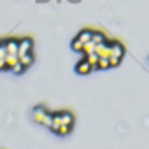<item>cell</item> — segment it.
<instances>
[{
    "label": "cell",
    "instance_id": "1",
    "mask_svg": "<svg viewBox=\"0 0 149 149\" xmlns=\"http://www.w3.org/2000/svg\"><path fill=\"white\" fill-rule=\"evenodd\" d=\"M32 119L39 125H44L47 128H51V123H53V112H47L44 107H35L32 111Z\"/></svg>",
    "mask_w": 149,
    "mask_h": 149
},
{
    "label": "cell",
    "instance_id": "2",
    "mask_svg": "<svg viewBox=\"0 0 149 149\" xmlns=\"http://www.w3.org/2000/svg\"><path fill=\"white\" fill-rule=\"evenodd\" d=\"M32 47H33L32 39H21V40H18V56L30 54L32 53Z\"/></svg>",
    "mask_w": 149,
    "mask_h": 149
},
{
    "label": "cell",
    "instance_id": "3",
    "mask_svg": "<svg viewBox=\"0 0 149 149\" xmlns=\"http://www.w3.org/2000/svg\"><path fill=\"white\" fill-rule=\"evenodd\" d=\"M123 54H125V46L118 40H112L111 42V58L123 60Z\"/></svg>",
    "mask_w": 149,
    "mask_h": 149
},
{
    "label": "cell",
    "instance_id": "4",
    "mask_svg": "<svg viewBox=\"0 0 149 149\" xmlns=\"http://www.w3.org/2000/svg\"><path fill=\"white\" fill-rule=\"evenodd\" d=\"M97 56L100 60H109L111 58V42H105V44H100L97 46Z\"/></svg>",
    "mask_w": 149,
    "mask_h": 149
},
{
    "label": "cell",
    "instance_id": "5",
    "mask_svg": "<svg viewBox=\"0 0 149 149\" xmlns=\"http://www.w3.org/2000/svg\"><path fill=\"white\" fill-rule=\"evenodd\" d=\"M76 72L79 74V76H88V74L91 72V67L86 60H79L77 65H76Z\"/></svg>",
    "mask_w": 149,
    "mask_h": 149
},
{
    "label": "cell",
    "instance_id": "6",
    "mask_svg": "<svg viewBox=\"0 0 149 149\" xmlns=\"http://www.w3.org/2000/svg\"><path fill=\"white\" fill-rule=\"evenodd\" d=\"M6 51L11 56H18V40L16 39H9L6 42Z\"/></svg>",
    "mask_w": 149,
    "mask_h": 149
},
{
    "label": "cell",
    "instance_id": "7",
    "mask_svg": "<svg viewBox=\"0 0 149 149\" xmlns=\"http://www.w3.org/2000/svg\"><path fill=\"white\" fill-rule=\"evenodd\" d=\"M61 128V112H53V123H51V130L54 133H58V130Z\"/></svg>",
    "mask_w": 149,
    "mask_h": 149
},
{
    "label": "cell",
    "instance_id": "8",
    "mask_svg": "<svg viewBox=\"0 0 149 149\" xmlns=\"http://www.w3.org/2000/svg\"><path fill=\"white\" fill-rule=\"evenodd\" d=\"M76 39H79L83 44H88V42H91V39H93V32H91V30H81Z\"/></svg>",
    "mask_w": 149,
    "mask_h": 149
},
{
    "label": "cell",
    "instance_id": "9",
    "mask_svg": "<svg viewBox=\"0 0 149 149\" xmlns=\"http://www.w3.org/2000/svg\"><path fill=\"white\" fill-rule=\"evenodd\" d=\"M88 63H90V67H91V70H98V56H97V53H93V54H88L86 58H84Z\"/></svg>",
    "mask_w": 149,
    "mask_h": 149
},
{
    "label": "cell",
    "instance_id": "10",
    "mask_svg": "<svg viewBox=\"0 0 149 149\" xmlns=\"http://www.w3.org/2000/svg\"><path fill=\"white\" fill-rule=\"evenodd\" d=\"M91 42H93L95 46H100V44H105L107 40H105V35H104V33H100V32H93V39H91Z\"/></svg>",
    "mask_w": 149,
    "mask_h": 149
},
{
    "label": "cell",
    "instance_id": "11",
    "mask_svg": "<svg viewBox=\"0 0 149 149\" xmlns=\"http://www.w3.org/2000/svg\"><path fill=\"white\" fill-rule=\"evenodd\" d=\"M19 58V63L26 68V67H30L32 63H33V54L30 53V54H23V56H18Z\"/></svg>",
    "mask_w": 149,
    "mask_h": 149
},
{
    "label": "cell",
    "instance_id": "12",
    "mask_svg": "<svg viewBox=\"0 0 149 149\" xmlns=\"http://www.w3.org/2000/svg\"><path fill=\"white\" fill-rule=\"evenodd\" d=\"M70 47H72V51H76V53H83L84 44H83L79 39H74V40H72V44H70Z\"/></svg>",
    "mask_w": 149,
    "mask_h": 149
},
{
    "label": "cell",
    "instance_id": "13",
    "mask_svg": "<svg viewBox=\"0 0 149 149\" xmlns=\"http://www.w3.org/2000/svg\"><path fill=\"white\" fill-rule=\"evenodd\" d=\"M18 63H19V58H18V56H11V54H7V56H6V65H7V68H9V70H11L14 65H18Z\"/></svg>",
    "mask_w": 149,
    "mask_h": 149
},
{
    "label": "cell",
    "instance_id": "14",
    "mask_svg": "<svg viewBox=\"0 0 149 149\" xmlns=\"http://www.w3.org/2000/svg\"><path fill=\"white\" fill-rule=\"evenodd\" d=\"M97 51V46L93 44V42H88V44H84V49H83V53L88 56V54H93Z\"/></svg>",
    "mask_w": 149,
    "mask_h": 149
},
{
    "label": "cell",
    "instance_id": "15",
    "mask_svg": "<svg viewBox=\"0 0 149 149\" xmlns=\"http://www.w3.org/2000/svg\"><path fill=\"white\" fill-rule=\"evenodd\" d=\"M72 132V126H61L60 130H58V135H61V137H65V135H68Z\"/></svg>",
    "mask_w": 149,
    "mask_h": 149
},
{
    "label": "cell",
    "instance_id": "16",
    "mask_svg": "<svg viewBox=\"0 0 149 149\" xmlns=\"http://www.w3.org/2000/svg\"><path fill=\"white\" fill-rule=\"evenodd\" d=\"M109 67H111L109 65V60H98V70H105Z\"/></svg>",
    "mask_w": 149,
    "mask_h": 149
},
{
    "label": "cell",
    "instance_id": "17",
    "mask_svg": "<svg viewBox=\"0 0 149 149\" xmlns=\"http://www.w3.org/2000/svg\"><path fill=\"white\" fill-rule=\"evenodd\" d=\"M7 51H6V42H0V60H6Z\"/></svg>",
    "mask_w": 149,
    "mask_h": 149
},
{
    "label": "cell",
    "instance_id": "18",
    "mask_svg": "<svg viewBox=\"0 0 149 149\" xmlns=\"http://www.w3.org/2000/svg\"><path fill=\"white\" fill-rule=\"evenodd\" d=\"M11 70H13V72H14V74H21V72H23V70H25V67H23V65H21V63H18V65H14V67H13V68H11Z\"/></svg>",
    "mask_w": 149,
    "mask_h": 149
},
{
    "label": "cell",
    "instance_id": "19",
    "mask_svg": "<svg viewBox=\"0 0 149 149\" xmlns=\"http://www.w3.org/2000/svg\"><path fill=\"white\" fill-rule=\"evenodd\" d=\"M109 65H111V67H118V65H121V60H118V58H109Z\"/></svg>",
    "mask_w": 149,
    "mask_h": 149
},
{
    "label": "cell",
    "instance_id": "20",
    "mask_svg": "<svg viewBox=\"0 0 149 149\" xmlns=\"http://www.w3.org/2000/svg\"><path fill=\"white\" fill-rule=\"evenodd\" d=\"M7 65H6V60H0V70H6Z\"/></svg>",
    "mask_w": 149,
    "mask_h": 149
}]
</instances>
